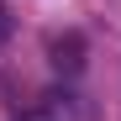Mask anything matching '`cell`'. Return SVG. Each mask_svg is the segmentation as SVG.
Listing matches in <instances>:
<instances>
[{"label":"cell","mask_w":121,"mask_h":121,"mask_svg":"<svg viewBox=\"0 0 121 121\" xmlns=\"http://www.w3.org/2000/svg\"><path fill=\"white\" fill-rule=\"evenodd\" d=\"M48 53H53V69H58V74H79V63H84V37H79V32L53 37Z\"/></svg>","instance_id":"1"},{"label":"cell","mask_w":121,"mask_h":121,"mask_svg":"<svg viewBox=\"0 0 121 121\" xmlns=\"http://www.w3.org/2000/svg\"><path fill=\"white\" fill-rule=\"evenodd\" d=\"M5 37H11V11L0 5V42H5Z\"/></svg>","instance_id":"2"},{"label":"cell","mask_w":121,"mask_h":121,"mask_svg":"<svg viewBox=\"0 0 121 121\" xmlns=\"http://www.w3.org/2000/svg\"><path fill=\"white\" fill-rule=\"evenodd\" d=\"M21 121H48V116H21Z\"/></svg>","instance_id":"3"}]
</instances>
